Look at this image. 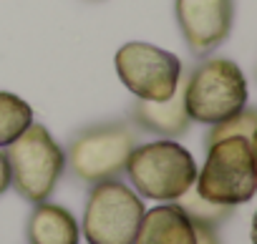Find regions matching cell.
<instances>
[{
    "instance_id": "obj_1",
    "label": "cell",
    "mask_w": 257,
    "mask_h": 244,
    "mask_svg": "<svg viewBox=\"0 0 257 244\" xmlns=\"http://www.w3.org/2000/svg\"><path fill=\"white\" fill-rule=\"evenodd\" d=\"M123 171L142 196L154 201H174L197 181L192 154L174 139L134 146Z\"/></svg>"
},
{
    "instance_id": "obj_14",
    "label": "cell",
    "mask_w": 257,
    "mask_h": 244,
    "mask_svg": "<svg viewBox=\"0 0 257 244\" xmlns=\"http://www.w3.org/2000/svg\"><path fill=\"white\" fill-rule=\"evenodd\" d=\"M174 204L192 219V221H202V224H209V226H217L222 224L229 214H232V206H222V204H214V201H207L197 186L192 184L182 196L174 199Z\"/></svg>"
},
{
    "instance_id": "obj_8",
    "label": "cell",
    "mask_w": 257,
    "mask_h": 244,
    "mask_svg": "<svg viewBox=\"0 0 257 244\" xmlns=\"http://www.w3.org/2000/svg\"><path fill=\"white\" fill-rule=\"evenodd\" d=\"M177 23L192 53L207 56L232 31L234 0H177Z\"/></svg>"
},
{
    "instance_id": "obj_5",
    "label": "cell",
    "mask_w": 257,
    "mask_h": 244,
    "mask_svg": "<svg viewBox=\"0 0 257 244\" xmlns=\"http://www.w3.org/2000/svg\"><path fill=\"white\" fill-rule=\"evenodd\" d=\"M142 196L118 179L93 184L83 209V236L88 244H134L144 216Z\"/></svg>"
},
{
    "instance_id": "obj_16",
    "label": "cell",
    "mask_w": 257,
    "mask_h": 244,
    "mask_svg": "<svg viewBox=\"0 0 257 244\" xmlns=\"http://www.w3.org/2000/svg\"><path fill=\"white\" fill-rule=\"evenodd\" d=\"M11 189V166L6 159V151H0V194H6Z\"/></svg>"
},
{
    "instance_id": "obj_12",
    "label": "cell",
    "mask_w": 257,
    "mask_h": 244,
    "mask_svg": "<svg viewBox=\"0 0 257 244\" xmlns=\"http://www.w3.org/2000/svg\"><path fill=\"white\" fill-rule=\"evenodd\" d=\"M33 124V108L16 93L0 91V149L13 144Z\"/></svg>"
},
{
    "instance_id": "obj_3",
    "label": "cell",
    "mask_w": 257,
    "mask_h": 244,
    "mask_svg": "<svg viewBox=\"0 0 257 244\" xmlns=\"http://www.w3.org/2000/svg\"><path fill=\"white\" fill-rule=\"evenodd\" d=\"M6 159L11 166V186L31 204H41L53 194L66 166L61 146L41 124H31L13 144H8Z\"/></svg>"
},
{
    "instance_id": "obj_11",
    "label": "cell",
    "mask_w": 257,
    "mask_h": 244,
    "mask_svg": "<svg viewBox=\"0 0 257 244\" xmlns=\"http://www.w3.org/2000/svg\"><path fill=\"white\" fill-rule=\"evenodd\" d=\"M81 226L76 216L61 206L41 201L28 216V244H78Z\"/></svg>"
},
{
    "instance_id": "obj_6",
    "label": "cell",
    "mask_w": 257,
    "mask_h": 244,
    "mask_svg": "<svg viewBox=\"0 0 257 244\" xmlns=\"http://www.w3.org/2000/svg\"><path fill=\"white\" fill-rule=\"evenodd\" d=\"M113 63L121 83L139 101H167L182 83V61L144 41L123 43Z\"/></svg>"
},
{
    "instance_id": "obj_10",
    "label": "cell",
    "mask_w": 257,
    "mask_h": 244,
    "mask_svg": "<svg viewBox=\"0 0 257 244\" xmlns=\"http://www.w3.org/2000/svg\"><path fill=\"white\" fill-rule=\"evenodd\" d=\"M134 244H194L192 219L177 204H162L144 211Z\"/></svg>"
},
{
    "instance_id": "obj_9",
    "label": "cell",
    "mask_w": 257,
    "mask_h": 244,
    "mask_svg": "<svg viewBox=\"0 0 257 244\" xmlns=\"http://www.w3.org/2000/svg\"><path fill=\"white\" fill-rule=\"evenodd\" d=\"M134 124L149 134H159L164 139H177L189 129V113L184 106V83L167 101H139L132 108Z\"/></svg>"
},
{
    "instance_id": "obj_7",
    "label": "cell",
    "mask_w": 257,
    "mask_h": 244,
    "mask_svg": "<svg viewBox=\"0 0 257 244\" xmlns=\"http://www.w3.org/2000/svg\"><path fill=\"white\" fill-rule=\"evenodd\" d=\"M134 131L123 124H101L81 131L68 149L71 171L86 181L98 184L106 179H118L126 169L128 154L134 151Z\"/></svg>"
},
{
    "instance_id": "obj_4",
    "label": "cell",
    "mask_w": 257,
    "mask_h": 244,
    "mask_svg": "<svg viewBox=\"0 0 257 244\" xmlns=\"http://www.w3.org/2000/svg\"><path fill=\"white\" fill-rule=\"evenodd\" d=\"M247 103V81L237 63L227 58H209L194 68L184 83V106L197 124H219L234 116Z\"/></svg>"
},
{
    "instance_id": "obj_15",
    "label": "cell",
    "mask_w": 257,
    "mask_h": 244,
    "mask_svg": "<svg viewBox=\"0 0 257 244\" xmlns=\"http://www.w3.org/2000/svg\"><path fill=\"white\" fill-rule=\"evenodd\" d=\"M192 226H194V244H222L217 226H209L202 221H192Z\"/></svg>"
},
{
    "instance_id": "obj_2",
    "label": "cell",
    "mask_w": 257,
    "mask_h": 244,
    "mask_svg": "<svg viewBox=\"0 0 257 244\" xmlns=\"http://www.w3.org/2000/svg\"><path fill=\"white\" fill-rule=\"evenodd\" d=\"M207 161L197 174V191L214 204H247L257 191V151L244 139H224L207 146Z\"/></svg>"
},
{
    "instance_id": "obj_13",
    "label": "cell",
    "mask_w": 257,
    "mask_h": 244,
    "mask_svg": "<svg viewBox=\"0 0 257 244\" xmlns=\"http://www.w3.org/2000/svg\"><path fill=\"white\" fill-rule=\"evenodd\" d=\"M224 139H244L252 146H257V111L244 106L234 116L214 124L209 136H207V146H212L217 141H224Z\"/></svg>"
}]
</instances>
